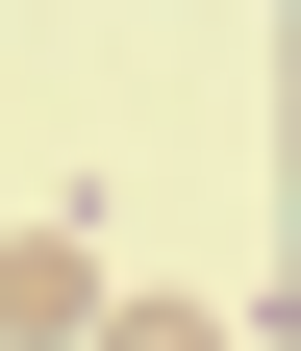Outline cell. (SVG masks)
I'll list each match as a JSON object with an SVG mask.
<instances>
[{
	"instance_id": "obj_1",
	"label": "cell",
	"mask_w": 301,
	"mask_h": 351,
	"mask_svg": "<svg viewBox=\"0 0 301 351\" xmlns=\"http://www.w3.org/2000/svg\"><path fill=\"white\" fill-rule=\"evenodd\" d=\"M75 326H101V251L75 226H0V351H75Z\"/></svg>"
},
{
	"instance_id": "obj_2",
	"label": "cell",
	"mask_w": 301,
	"mask_h": 351,
	"mask_svg": "<svg viewBox=\"0 0 301 351\" xmlns=\"http://www.w3.org/2000/svg\"><path fill=\"white\" fill-rule=\"evenodd\" d=\"M75 351H226V326H201V301H101Z\"/></svg>"
}]
</instances>
